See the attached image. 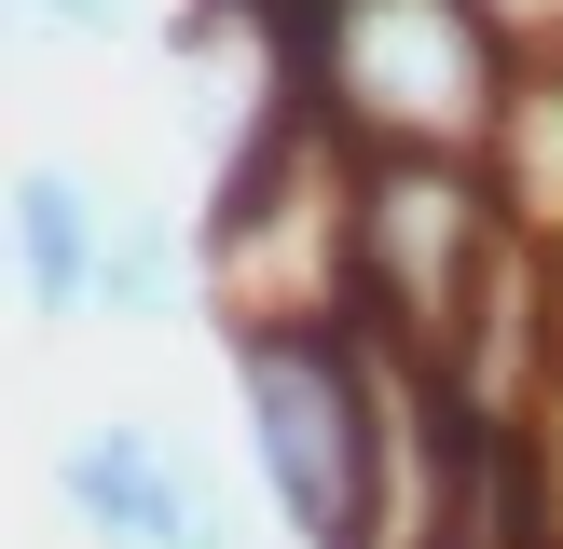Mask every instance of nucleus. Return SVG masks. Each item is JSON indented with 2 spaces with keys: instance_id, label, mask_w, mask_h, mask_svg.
Wrapping results in <instances>:
<instances>
[{
  "instance_id": "20e7f679",
  "label": "nucleus",
  "mask_w": 563,
  "mask_h": 549,
  "mask_svg": "<svg viewBox=\"0 0 563 549\" xmlns=\"http://www.w3.org/2000/svg\"><path fill=\"white\" fill-rule=\"evenodd\" d=\"M110 234H124V192H110V179H82V165H55V152L14 165V302H27V329L97 316Z\"/></svg>"
},
{
  "instance_id": "0eeeda50",
  "label": "nucleus",
  "mask_w": 563,
  "mask_h": 549,
  "mask_svg": "<svg viewBox=\"0 0 563 549\" xmlns=\"http://www.w3.org/2000/svg\"><path fill=\"white\" fill-rule=\"evenodd\" d=\"M27 27H69V42H137V0H14Z\"/></svg>"
},
{
  "instance_id": "39448f33",
  "label": "nucleus",
  "mask_w": 563,
  "mask_h": 549,
  "mask_svg": "<svg viewBox=\"0 0 563 549\" xmlns=\"http://www.w3.org/2000/svg\"><path fill=\"white\" fill-rule=\"evenodd\" d=\"M482 179H495V206L563 261V55L509 69V110H495V137H482Z\"/></svg>"
},
{
  "instance_id": "f03ea898",
  "label": "nucleus",
  "mask_w": 563,
  "mask_h": 549,
  "mask_svg": "<svg viewBox=\"0 0 563 549\" xmlns=\"http://www.w3.org/2000/svg\"><path fill=\"white\" fill-rule=\"evenodd\" d=\"M509 247H522V220L495 206V179L467 152H357V234H344L357 329L440 357L467 329V302L495 289Z\"/></svg>"
},
{
  "instance_id": "7ed1b4c3",
  "label": "nucleus",
  "mask_w": 563,
  "mask_h": 549,
  "mask_svg": "<svg viewBox=\"0 0 563 549\" xmlns=\"http://www.w3.org/2000/svg\"><path fill=\"white\" fill-rule=\"evenodd\" d=\"M55 494H69V522L97 549H234L220 481L165 426H82L69 453H55Z\"/></svg>"
},
{
  "instance_id": "f257e3e1",
  "label": "nucleus",
  "mask_w": 563,
  "mask_h": 549,
  "mask_svg": "<svg viewBox=\"0 0 563 549\" xmlns=\"http://www.w3.org/2000/svg\"><path fill=\"white\" fill-rule=\"evenodd\" d=\"M247 412V467H262L289 549H372L385 508V399H372V329L302 316V329H220Z\"/></svg>"
},
{
  "instance_id": "423d86ee",
  "label": "nucleus",
  "mask_w": 563,
  "mask_h": 549,
  "mask_svg": "<svg viewBox=\"0 0 563 549\" xmlns=\"http://www.w3.org/2000/svg\"><path fill=\"white\" fill-rule=\"evenodd\" d=\"M522 481H537V522H550V549H563V371H550V399L537 412H522Z\"/></svg>"
},
{
  "instance_id": "6e6552de",
  "label": "nucleus",
  "mask_w": 563,
  "mask_h": 549,
  "mask_svg": "<svg viewBox=\"0 0 563 549\" xmlns=\"http://www.w3.org/2000/svg\"><path fill=\"white\" fill-rule=\"evenodd\" d=\"M495 14V42L522 55V69H537V55H563V0H482Z\"/></svg>"
}]
</instances>
